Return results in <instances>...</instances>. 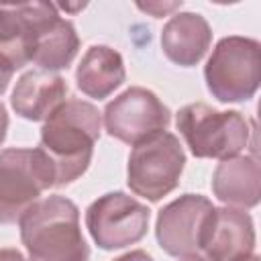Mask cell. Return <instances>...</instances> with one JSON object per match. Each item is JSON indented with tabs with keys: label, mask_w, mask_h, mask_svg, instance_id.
<instances>
[{
	"label": "cell",
	"mask_w": 261,
	"mask_h": 261,
	"mask_svg": "<svg viewBox=\"0 0 261 261\" xmlns=\"http://www.w3.org/2000/svg\"><path fill=\"white\" fill-rule=\"evenodd\" d=\"M102 116L86 100H65L43 124L39 149L55 171V188L82 177L92 163L100 139Z\"/></svg>",
	"instance_id": "cell-1"
},
{
	"label": "cell",
	"mask_w": 261,
	"mask_h": 261,
	"mask_svg": "<svg viewBox=\"0 0 261 261\" xmlns=\"http://www.w3.org/2000/svg\"><path fill=\"white\" fill-rule=\"evenodd\" d=\"M27 261H90V247L80 228V208L65 196L35 202L18 220Z\"/></svg>",
	"instance_id": "cell-2"
},
{
	"label": "cell",
	"mask_w": 261,
	"mask_h": 261,
	"mask_svg": "<svg viewBox=\"0 0 261 261\" xmlns=\"http://www.w3.org/2000/svg\"><path fill=\"white\" fill-rule=\"evenodd\" d=\"M175 126L194 157L218 161L241 155L253 133L239 110H216L204 102L179 108Z\"/></svg>",
	"instance_id": "cell-3"
},
{
	"label": "cell",
	"mask_w": 261,
	"mask_h": 261,
	"mask_svg": "<svg viewBox=\"0 0 261 261\" xmlns=\"http://www.w3.org/2000/svg\"><path fill=\"white\" fill-rule=\"evenodd\" d=\"M208 92L218 102H247L261 82V45L255 39L228 35L216 43L204 65Z\"/></svg>",
	"instance_id": "cell-4"
},
{
	"label": "cell",
	"mask_w": 261,
	"mask_h": 261,
	"mask_svg": "<svg viewBox=\"0 0 261 261\" xmlns=\"http://www.w3.org/2000/svg\"><path fill=\"white\" fill-rule=\"evenodd\" d=\"M49 188H55V171L39 147L0 151V224L18 222Z\"/></svg>",
	"instance_id": "cell-5"
},
{
	"label": "cell",
	"mask_w": 261,
	"mask_h": 261,
	"mask_svg": "<svg viewBox=\"0 0 261 261\" xmlns=\"http://www.w3.org/2000/svg\"><path fill=\"white\" fill-rule=\"evenodd\" d=\"M186 167V153L179 139L167 130L133 147L126 165V184L133 194L159 202L173 192Z\"/></svg>",
	"instance_id": "cell-6"
},
{
	"label": "cell",
	"mask_w": 261,
	"mask_h": 261,
	"mask_svg": "<svg viewBox=\"0 0 261 261\" xmlns=\"http://www.w3.org/2000/svg\"><path fill=\"white\" fill-rule=\"evenodd\" d=\"M151 210L124 192H108L86 210V228L104 251L139 243L149 230Z\"/></svg>",
	"instance_id": "cell-7"
},
{
	"label": "cell",
	"mask_w": 261,
	"mask_h": 261,
	"mask_svg": "<svg viewBox=\"0 0 261 261\" xmlns=\"http://www.w3.org/2000/svg\"><path fill=\"white\" fill-rule=\"evenodd\" d=\"M169 122L171 110L155 92L139 86L124 90L104 108L106 133L133 147L167 130Z\"/></svg>",
	"instance_id": "cell-8"
},
{
	"label": "cell",
	"mask_w": 261,
	"mask_h": 261,
	"mask_svg": "<svg viewBox=\"0 0 261 261\" xmlns=\"http://www.w3.org/2000/svg\"><path fill=\"white\" fill-rule=\"evenodd\" d=\"M212 208V202L202 194H184L163 206L155 222L159 247L171 257L196 253L200 249L202 230Z\"/></svg>",
	"instance_id": "cell-9"
},
{
	"label": "cell",
	"mask_w": 261,
	"mask_h": 261,
	"mask_svg": "<svg viewBox=\"0 0 261 261\" xmlns=\"http://www.w3.org/2000/svg\"><path fill=\"white\" fill-rule=\"evenodd\" d=\"M200 251L208 261H243L255 255V224L249 212L214 206L202 230Z\"/></svg>",
	"instance_id": "cell-10"
},
{
	"label": "cell",
	"mask_w": 261,
	"mask_h": 261,
	"mask_svg": "<svg viewBox=\"0 0 261 261\" xmlns=\"http://www.w3.org/2000/svg\"><path fill=\"white\" fill-rule=\"evenodd\" d=\"M53 8L49 2L0 4V65L12 73L33 61L37 27Z\"/></svg>",
	"instance_id": "cell-11"
},
{
	"label": "cell",
	"mask_w": 261,
	"mask_h": 261,
	"mask_svg": "<svg viewBox=\"0 0 261 261\" xmlns=\"http://www.w3.org/2000/svg\"><path fill=\"white\" fill-rule=\"evenodd\" d=\"M67 96V84L59 73L45 69L24 71L12 90L10 106L12 110L33 122L47 120Z\"/></svg>",
	"instance_id": "cell-12"
},
{
	"label": "cell",
	"mask_w": 261,
	"mask_h": 261,
	"mask_svg": "<svg viewBox=\"0 0 261 261\" xmlns=\"http://www.w3.org/2000/svg\"><path fill=\"white\" fill-rule=\"evenodd\" d=\"M212 43V29L198 12H175L161 31L165 57L179 67H194L202 61Z\"/></svg>",
	"instance_id": "cell-13"
},
{
	"label": "cell",
	"mask_w": 261,
	"mask_h": 261,
	"mask_svg": "<svg viewBox=\"0 0 261 261\" xmlns=\"http://www.w3.org/2000/svg\"><path fill=\"white\" fill-rule=\"evenodd\" d=\"M261 169L255 155H237L216 165L212 173V192L228 208L249 210L259 204Z\"/></svg>",
	"instance_id": "cell-14"
},
{
	"label": "cell",
	"mask_w": 261,
	"mask_h": 261,
	"mask_svg": "<svg viewBox=\"0 0 261 261\" xmlns=\"http://www.w3.org/2000/svg\"><path fill=\"white\" fill-rule=\"evenodd\" d=\"M80 49V37L71 20L59 16L57 6H53L37 27L33 63L45 71L67 69Z\"/></svg>",
	"instance_id": "cell-15"
},
{
	"label": "cell",
	"mask_w": 261,
	"mask_h": 261,
	"mask_svg": "<svg viewBox=\"0 0 261 261\" xmlns=\"http://www.w3.org/2000/svg\"><path fill=\"white\" fill-rule=\"evenodd\" d=\"M124 77L126 69L122 55L108 45H92L75 69L77 90L94 100L108 98L122 86Z\"/></svg>",
	"instance_id": "cell-16"
},
{
	"label": "cell",
	"mask_w": 261,
	"mask_h": 261,
	"mask_svg": "<svg viewBox=\"0 0 261 261\" xmlns=\"http://www.w3.org/2000/svg\"><path fill=\"white\" fill-rule=\"evenodd\" d=\"M141 10H145V12H149V14H153L155 18H161L163 14H167V12H171V10H175V8H181V2H169V4H161V2H147V4H137Z\"/></svg>",
	"instance_id": "cell-17"
},
{
	"label": "cell",
	"mask_w": 261,
	"mask_h": 261,
	"mask_svg": "<svg viewBox=\"0 0 261 261\" xmlns=\"http://www.w3.org/2000/svg\"><path fill=\"white\" fill-rule=\"evenodd\" d=\"M112 261H153V257L149 253L137 249V251H128V253H124V255H120V257H116Z\"/></svg>",
	"instance_id": "cell-18"
},
{
	"label": "cell",
	"mask_w": 261,
	"mask_h": 261,
	"mask_svg": "<svg viewBox=\"0 0 261 261\" xmlns=\"http://www.w3.org/2000/svg\"><path fill=\"white\" fill-rule=\"evenodd\" d=\"M0 261H27V259H24V255H22L18 249L2 247V249H0Z\"/></svg>",
	"instance_id": "cell-19"
},
{
	"label": "cell",
	"mask_w": 261,
	"mask_h": 261,
	"mask_svg": "<svg viewBox=\"0 0 261 261\" xmlns=\"http://www.w3.org/2000/svg\"><path fill=\"white\" fill-rule=\"evenodd\" d=\"M6 130H8V112H6V106L0 102V145L6 139Z\"/></svg>",
	"instance_id": "cell-20"
},
{
	"label": "cell",
	"mask_w": 261,
	"mask_h": 261,
	"mask_svg": "<svg viewBox=\"0 0 261 261\" xmlns=\"http://www.w3.org/2000/svg\"><path fill=\"white\" fill-rule=\"evenodd\" d=\"M10 80H12V71L0 65V96H2L4 92H6V88H8Z\"/></svg>",
	"instance_id": "cell-21"
},
{
	"label": "cell",
	"mask_w": 261,
	"mask_h": 261,
	"mask_svg": "<svg viewBox=\"0 0 261 261\" xmlns=\"http://www.w3.org/2000/svg\"><path fill=\"white\" fill-rule=\"evenodd\" d=\"M179 261H208V259H206V257H202V255H198V253H190V255L179 257Z\"/></svg>",
	"instance_id": "cell-22"
},
{
	"label": "cell",
	"mask_w": 261,
	"mask_h": 261,
	"mask_svg": "<svg viewBox=\"0 0 261 261\" xmlns=\"http://www.w3.org/2000/svg\"><path fill=\"white\" fill-rule=\"evenodd\" d=\"M243 261H259V257H257V255H251V257H247V259H243Z\"/></svg>",
	"instance_id": "cell-23"
}]
</instances>
